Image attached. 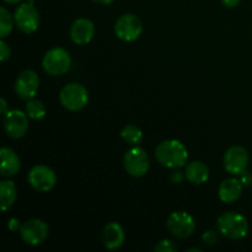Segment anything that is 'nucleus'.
I'll list each match as a JSON object with an SVG mask.
<instances>
[{"label":"nucleus","instance_id":"nucleus-1","mask_svg":"<svg viewBox=\"0 0 252 252\" xmlns=\"http://www.w3.org/2000/svg\"><path fill=\"white\" fill-rule=\"evenodd\" d=\"M155 158L165 167L179 169L185 166L189 159V152L181 142L169 139L161 142L155 149Z\"/></svg>","mask_w":252,"mask_h":252},{"label":"nucleus","instance_id":"nucleus-2","mask_svg":"<svg viewBox=\"0 0 252 252\" xmlns=\"http://www.w3.org/2000/svg\"><path fill=\"white\" fill-rule=\"evenodd\" d=\"M218 230L221 235L233 240H239L248 235L249 223L244 216L236 212H228L218 218Z\"/></svg>","mask_w":252,"mask_h":252},{"label":"nucleus","instance_id":"nucleus-3","mask_svg":"<svg viewBox=\"0 0 252 252\" xmlns=\"http://www.w3.org/2000/svg\"><path fill=\"white\" fill-rule=\"evenodd\" d=\"M59 100L62 106L69 111H80L88 105V90L80 84H68L64 86L59 94Z\"/></svg>","mask_w":252,"mask_h":252},{"label":"nucleus","instance_id":"nucleus-4","mask_svg":"<svg viewBox=\"0 0 252 252\" xmlns=\"http://www.w3.org/2000/svg\"><path fill=\"white\" fill-rule=\"evenodd\" d=\"M71 64V58L68 52L61 47L49 49L44 56L42 65L44 71L49 75L58 76L63 75L69 70Z\"/></svg>","mask_w":252,"mask_h":252},{"label":"nucleus","instance_id":"nucleus-5","mask_svg":"<svg viewBox=\"0 0 252 252\" xmlns=\"http://www.w3.org/2000/svg\"><path fill=\"white\" fill-rule=\"evenodd\" d=\"M123 165H125L126 171L130 176L142 177L149 170V157L144 149L137 145L126 153L125 158H123Z\"/></svg>","mask_w":252,"mask_h":252},{"label":"nucleus","instance_id":"nucleus-6","mask_svg":"<svg viewBox=\"0 0 252 252\" xmlns=\"http://www.w3.org/2000/svg\"><path fill=\"white\" fill-rule=\"evenodd\" d=\"M166 226L170 233L179 239L189 238L196 230L194 219L187 212H174L170 214Z\"/></svg>","mask_w":252,"mask_h":252},{"label":"nucleus","instance_id":"nucleus-7","mask_svg":"<svg viewBox=\"0 0 252 252\" xmlns=\"http://www.w3.org/2000/svg\"><path fill=\"white\" fill-rule=\"evenodd\" d=\"M14 20L19 30L25 33H32L36 31L39 25V15L33 6L32 0L24 2L15 10Z\"/></svg>","mask_w":252,"mask_h":252},{"label":"nucleus","instance_id":"nucleus-8","mask_svg":"<svg viewBox=\"0 0 252 252\" xmlns=\"http://www.w3.org/2000/svg\"><path fill=\"white\" fill-rule=\"evenodd\" d=\"M143 26L138 16L133 14H125L116 21V36L126 42L135 41L142 34Z\"/></svg>","mask_w":252,"mask_h":252},{"label":"nucleus","instance_id":"nucleus-9","mask_svg":"<svg viewBox=\"0 0 252 252\" xmlns=\"http://www.w3.org/2000/svg\"><path fill=\"white\" fill-rule=\"evenodd\" d=\"M48 225L39 219H30V220L25 221L21 226V230H20L22 240L27 245L31 246H36L44 243L46 239L48 238Z\"/></svg>","mask_w":252,"mask_h":252},{"label":"nucleus","instance_id":"nucleus-10","mask_svg":"<svg viewBox=\"0 0 252 252\" xmlns=\"http://www.w3.org/2000/svg\"><path fill=\"white\" fill-rule=\"evenodd\" d=\"M29 184L36 191L48 192L56 186L57 176L51 167L46 165H36L29 172Z\"/></svg>","mask_w":252,"mask_h":252},{"label":"nucleus","instance_id":"nucleus-11","mask_svg":"<svg viewBox=\"0 0 252 252\" xmlns=\"http://www.w3.org/2000/svg\"><path fill=\"white\" fill-rule=\"evenodd\" d=\"M224 167L231 175H243L249 164V153L245 148L234 145L224 154Z\"/></svg>","mask_w":252,"mask_h":252},{"label":"nucleus","instance_id":"nucleus-12","mask_svg":"<svg viewBox=\"0 0 252 252\" xmlns=\"http://www.w3.org/2000/svg\"><path fill=\"white\" fill-rule=\"evenodd\" d=\"M4 128L12 139L22 138L29 129V116L20 110L7 111L4 115Z\"/></svg>","mask_w":252,"mask_h":252},{"label":"nucleus","instance_id":"nucleus-13","mask_svg":"<svg viewBox=\"0 0 252 252\" xmlns=\"http://www.w3.org/2000/svg\"><path fill=\"white\" fill-rule=\"evenodd\" d=\"M39 89V78L33 70H24L16 79L15 91L22 100H31Z\"/></svg>","mask_w":252,"mask_h":252},{"label":"nucleus","instance_id":"nucleus-14","mask_svg":"<svg viewBox=\"0 0 252 252\" xmlns=\"http://www.w3.org/2000/svg\"><path fill=\"white\" fill-rule=\"evenodd\" d=\"M94 34H95V26L93 21L85 17L75 20L70 27V38L78 46L90 43Z\"/></svg>","mask_w":252,"mask_h":252},{"label":"nucleus","instance_id":"nucleus-15","mask_svg":"<svg viewBox=\"0 0 252 252\" xmlns=\"http://www.w3.org/2000/svg\"><path fill=\"white\" fill-rule=\"evenodd\" d=\"M125 241V230L118 223H108L102 231V243L108 250H116Z\"/></svg>","mask_w":252,"mask_h":252},{"label":"nucleus","instance_id":"nucleus-16","mask_svg":"<svg viewBox=\"0 0 252 252\" xmlns=\"http://www.w3.org/2000/svg\"><path fill=\"white\" fill-rule=\"evenodd\" d=\"M218 193L219 198L224 203H233V202H236L241 197V193H243V185H241V181H239L238 179H234V177L224 180L220 184V186H219Z\"/></svg>","mask_w":252,"mask_h":252},{"label":"nucleus","instance_id":"nucleus-17","mask_svg":"<svg viewBox=\"0 0 252 252\" xmlns=\"http://www.w3.org/2000/svg\"><path fill=\"white\" fill-rule=\"evenodd\" d=\"M0 158H1L0 170H1L2 176L10 177L19 172L20 167H21V161H20V158L17 157L14 150L9 149V148H1Z\"/></svg>","mask_w":252,"mask_h":252},{"label":"nucleus","instance_id":"nucleus-18","mask_svg":"<svg viewBox=\"0 0 252 252\" xmlns=\"http://www.w3.org/2000/svg\"><path fill=\"white\" fill-rule=\"evenodd\" d=\"M187 180L194 185H202L207 182L209 179V169L204 162L202 161H192L186 167Z\"/></svg>","mask_w":252,"mask_h":252},{"label":"nucleus","instance_id":"nucleus-19","mask_svg":"<svg viewBox=\"0 0 252 252\" xmlns=\"http://www.w3.org/2000/svg\"><path fill=\"white\" fill-rule=\"evenodd\" d=\"M16 199V187L12 181L0 182V206L1 211L6 212Z\"/></svg>","mask_w":252,"mask_h":252},{"label":"nucleus","instance_id":"nucleus-20","mask_svg":"<svg viewBox=\"0 0 252 252\" xmlns=\"http://www.w3.org/2000/svg\"><path fill=\"white\" fill-rule=\"evenodd\" d=\"M121 137L126 143L130 144L132 147H137L143 140V132L138 127L133 125L126 126L121 132Z\"/></svg>","mask_w":252,"mask_h":252},{"label":"nucleus","instance_id":"nucleus-21","mask_svg":"<svg viewBox=\"0 0 252 252\" xmlns=\"http://www.w3.org/2000/svg\"><path fill=\"white\" fill-rule=\"evenodd\" d=\"M46 106L43 105V102L38 100H31L26 103V113L31 120L38 121L46 116Z\"/></svg>","mask_w":252,"mask_h":252},{"label":"nucleus","instance_id":"nucleus-22","mask_svg":"<svg viewBox=\"0 0 252 252\" xmlns=\"http://www.w3.org/2000/svg\"><path fill=\"white\" fill-rule=\"evenodd\" d=\"M12 31V19L5 7H0V37L5 38Z\"/></svg>","mask_w":252,"mask_h":252},{"label":"nucleus","instance_id":"nucleus-23","mask_svg":"<svg viewBox=\"0 0 252 252\" xmlns=\"http://www.w3.org/2000/svg\"><path fill=\"white\" fill-rule=\"evenodd\" d=\"M157 252H174L179 250L177 245L170 240H161L154 249Z\"/></svg>","mask_w":252,"mask_h":252},{"label":"nucleus","instance_id":"nucleus-24","mask_svg":"<svg viewBox=\"0 0 252 252\" xmlns=\"http://www.w3.org/2000/svg\"><path fill=\"white\" fill-rule=\"evenodd\" d=\"M202 240H203V243L206 244V245L213 246L216 245L217 241H218V235H217V233L214 230H207L204 231L203 235H202Z\"/></svg>","mask_w":252,"mask_h":252},{"label":"nucleus","instance_id":"nucleus-25","mask_svg":"<svg viewBox=\"0 0 252 252\" xmlns=\"http://www.w3.org/2000/svg\"><path fill=\"white\" fill-rule=\"evenodd\" d=\"M10 56H11L10 47L7 46L6 42L0 41V61H1L2 63H5V62L10 58Z\"/></svg>","mask_w":252,"mask_h":252},{"label":"nucleus","instance_id":"nucleus-26","mask_svg":"<svg viewBox=\"0 0 252 252\" xmlns=\"http://www.w3.org/2000/svg\"><path fill=\"white\" fill-rule=\"evenodd\" d=\"M21 226L22 224L20 223L19 219L16 218H11L9 220V224H7V228H9L12 233H17V231L21 230Z\"/></svg>","mask_w":252,"mask_h":252},{"label":"nucleus","instance_id":"nucleus-27","mask_svg":"<svg viewBox=\"0 0 252 252\" xmlns=\"http://www.w3.org/2000/svg\"><path fill=\"white\" fill-rule=\"evenodd\" d=\"M241 0H221V2H223L224 5H225L226 7H235L238 6L239 4H240Z\"/></svg>","mask_w":252,"mask_h":252},{"label":"nucleus","instance_id":"nucleus-28","mask_svg":"<svg viewBox=\"0 0 252 252\" xmlns=\"http://www.w3.org/2000/svg\"><path fill=\"white\" fill-rule=\"evenodd\" d=\"M171 181L174 184H181L182 182V174L181 172H172L171 174Z\"/></svg>","mask_w":252,"mask_h":252},{"label":"nucleus","instance_id":"nucleus-29","mask_svg":"<svg viewBox=\"0 0 252 252\" xmlns=\"http://www.w3.org/2000/svg\"><path fill=\"white\" fill-rule=\"evenodd\" d=\"M0 103H1V113L2 115H5V113L7 112V105L5 98H1V100H0Z\"/></svg>","mask_w":252,"mask_h":252},{"label":"nucleus","instance_id":"nucleus-30","mask_svg":"<svg viewBox=\"0 0 252 252\" xmlns=\"http://www.w3.org/2000/svg\"><path fill=\"white\" fill-rule=\"evenodd\" d=\"M95 2H97V4H101V5H108L111 4V2H113L115 0H94Z\"/></svg>","mask_w":252,"mask_h":252},{"label":"nucleus","instance_id":"nucleus-31","mask_svg":"<svg viewBox=\"0 0 252 252\" xmlns=\"http://www.w3.org/2000/svg\"><path fill=\"white\" fill-rule=\"evenodd\" d=\"M5 2H7V4H16V2H19L20 0H4Z\"/></svg>","mask_w":252,"mask_h":252},{"label":"nucleus","instance_id":"nucleus-32","mask_svg":"<svg viewBox=\"0 0 252 252\" xmlns=\"http://www.w3.org/2000/svg\"><path fill=\"white\" fill-rule=\"evenodd\" d=\"M189 251H198V252H201L202 249H199V248H192V249H189Z\"/></svg>","mask_w":252,"mask_h":252}]
</instances>
